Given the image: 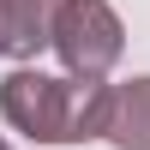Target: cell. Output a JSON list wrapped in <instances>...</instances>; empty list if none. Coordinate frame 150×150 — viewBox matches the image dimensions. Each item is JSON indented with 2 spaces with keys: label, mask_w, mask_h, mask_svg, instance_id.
Instances as JSON below:
<instances>
[{
  "label": "cell",
  "mask_w": 150,
  "mask_h": 150,
  "mask_svg": "<svg viewBox=\"0 0 150 150\" xmlns=\"http://www.w3.org/2000/svg\"><path fill=\"white\" fill-rule=\"evenodd\" d=\"M108 90L102 78H48L36 66H18L0 84V114L36 144H84L108 132Z\"/></svg>",
  "instance_id": "obj_1"
},
{
  "label": "cell",
  "mask_w": 150,
  "mask_h": 150,
  "mask_svg": "<svg viewBox=\"0 0 150 150\" xmlns=\"http://www.w3.org/2000/svg\"><path fill=\"white\" fill-rule=\"evenodd\" d=\"M48 48L66 60L72 78H108L120 48H126V30H120L108 0H54Z\"/></svg>",
  "instance_id": "obj_2"
},
{
  "label": "cell",
  "mask_w": 150,
  "mask_h": 150,
  "mask_svg": "<svg viewBox=\"0 0 150 150\" xmlns=\"http://www.w3.org/2000/svg\"><path fill=\"white\" fill-rule=\"evenodd\" d=\"M48 24H54V0H0V54H36L48 48Z\"/></svg>",
  "instance_id": "obj_3"
},
{
  "label": "cell",
  "mask_w": 150,
  "mask_h": 150,
  "mask_svg": "<svg viewBox=\"0 0 150 150\" xmlns=\"http://www.w3.org/2000/svg\"><path fill=\"white\" fill-rule=\"evenodd\" d=\"M108 144L120 150H150V78H132L114 90V102H108Z\"/></svg>",
  "instance_id": "obj_4"
},
{
  "label": "cell",
  "mask_w": 150,
  "mask_h": 150,
  "mask_svg": "<svg viewBox=\"0 0 150 150\" xmlns=\"http://www.w3.org/2000/svg\"><path fill=\"white\" fill-rule=\"evenodd\" d=\"M0 150H12V144H0Z\"/></svg>",
  "instance_id": "obj_5"
}]
</instances>
